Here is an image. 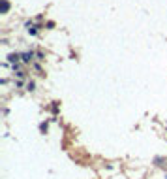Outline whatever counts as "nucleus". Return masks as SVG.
Listing matches in <instances>:
<instances>
[{
  "instance_id": "nucleus-1",
  "label": "nucleus",
  "mask_w": 167,
  "mask_h": 179,
  "mask_svg": "<svg viewBox=\"0 0 167 179\" xmlns=\"http://www.w3.org/2000/svg\"><path fill=\"white\" fill-rule=\"evenodd\" d=\"M21 57H23V61H25V62H30L34 55H32V53H25V55H21Z\"/></svg>"
},
{
  "instance_id": "nucleus-2",
  "label": "nucleus",
  "mask_w": 167,
  "mask_h": 179,
  "mask_svg": "<svg viewBox=\"0 0 167 179\" xmlns=\"http://www.w3.org/2000/svg\"><path fill=\"white\" fill-rule=\"evenodd\" d=\"M10 61L11 62H17L19 61V55H10Z\"/></svg>"
}]
</instances>
